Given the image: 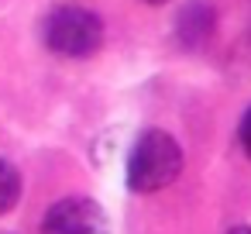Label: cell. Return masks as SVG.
I'll list each match as a JSON object with an SVG mask.
<instances>
[{
  "mask_svg": "<svg viewBox=\"0 0 251 234\" xmlns=\"http://www.w3.org/2000/svg\"><path fill=\"white\" fill-rule=\"evenodd\" d=\"M182 148L179 141L162 131V128H145L131 152H127V165H124V182L131 193H158L169 182L179 179L182 172Z\"/></svg>",
  "mask_w": 251,
  "mask_h": 234,
  "instance_id": "6da1fadb",
  "label": "cell"
},
{
  "mask_svg": "<svg viewBox=\"0 0 251 234\" xmlns=\"http://www.w3.org/2000/svg\"><path fill=\"white\" fill-rule=\"evenodd\" d=\"M42 42L59 59H90L103 45V21L79 4H62L49 11L42 25Z\"/></svg>",
  "mask_w": 251,
  "mask_h": 234,
  "instance_id": "7a4b0ae2",
  "label": "cell"
},
{
  "mask_svg": "<svg viewBox=\"0 0 251 234\" xmlns=\"http://www.w3.org/2000/svg\"><path fill=\"white\" fill-rule=\"evenodd\" d=\"M42 234H110V220L97 200L66 196L45 210Z\"/></svg>",
  "mask_w": 251,
  "mask_h": 234,
  "instance_id": "3957f363",
  "label": "cell"
},
{
  "mask_svg": "<svg viewBox=\"0 0 251 234\" xmlns=\"http://www.w3.org/2000/svg\"><path fill=\"white\" fill-rule=\"evenodd\" d=\"M213 31H217V11L206 4V0H189V4L176 14V25H172V35L186 52L206 49L213 42Z\"/></svg>",
  "mask_w": 251,
  "mask_h": 234,
  "instance_id": "277c9868",
  "label": "cell"
},
{
  "mask_svg": "<svg viewBox=\"0 0 251 234\" xmlns=\"http://www.w3.org/2000/svg\"><path fill=\"white\" fill-rule=\"evenodd\" d=\"M21 193H25V179H21L18 165L0 158V217H7L21 203Z\"/></svg>",
  "mask_w": 251,
  "mask_h": 234,
  "instance_id": "5b68a950",
  "label": "cell"
},
{
  "mask_svg": "<svg viewBox=\"0 0 251 234\" xmlns=\"http://www.w3.org/2000/svg\"><path fill=\"white\" fill-rule=\"evenodd\" d=\"M237 141H241L244 155L251 158V107L244 110V117H241V124H237Z\"/></svg>",
  "mask_w": 251,
  "mask_h": 234,
  "instance_id": "8992f818",
  "label": "cell"
},
{
  "mask_svg": "<svg viewBox=\"0 0 251 234\" xmlns=\"http://www.w3.org/2000/svg\"><path fill=\"white\" fill-rule=\"evenodd\" d=\"M227 234H251V227H248V224H237V227H230Z\"/></svg>",
  "mask_w": 251,
  "mask_h": 234,
  "instance_id": "52a82bcc",
  "label": "cell"
},
{
  "mask_svg": "<svg viewBox=\"0 0 251 234\" xmlns=\"http://www.w3.org/2000/svg\"><path fill=\"white\" fill-rule=\"evenodd\" d=\"M145 4H151V7H162V4H169V0H145Z\"/></svg>",
  "mask_w": 251,
  "mask_h": 234,
  "instance_id": "ba28073f",
  "label": "cell"
}]
</instances>
